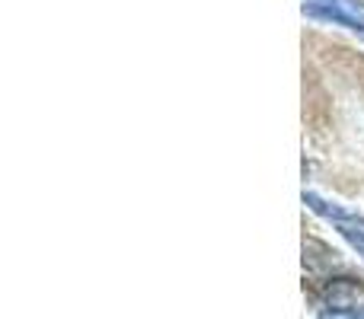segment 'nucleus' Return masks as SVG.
Instances as JSON below:
<instances>
[]
</instances>
